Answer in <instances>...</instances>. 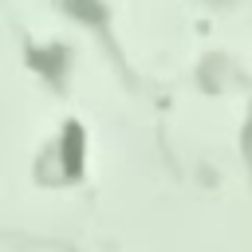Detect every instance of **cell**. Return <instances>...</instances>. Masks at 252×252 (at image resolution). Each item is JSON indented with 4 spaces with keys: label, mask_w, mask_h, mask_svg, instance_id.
Returning a JSON list of instances; mask_svg holds the SVG:
<instances>
[{
    "label": "cell",
    "mask_w": 252,
    "mask_h": 252,
    "mask_svg": "<svg viewBox=\"0 0 252 252\" xmlns=\"http://www.w3.org/2000/svg\"><path fill=\"white\" fill-rule=\"evenodd\" d=\"M67 8L75 12V16H83V20H102V4H94V0H67Z\"/></svg>",
    "instance_id": "cell-1"
}]
</instances>
